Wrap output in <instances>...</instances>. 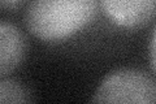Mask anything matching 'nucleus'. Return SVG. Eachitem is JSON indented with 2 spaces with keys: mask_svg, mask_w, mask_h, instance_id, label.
I'll use <instances>...</instances> for the list:
<instances>
[{
  "mask_svg": "<svg viewBox=\"0 0 156 104\" xmlns=\"http://www.w3.org/2000/svg\"><path fill=\"white\" fill-rule=\"evenodd\" d=\"M34 100L30 90L20 81L12 77L0 78V103L2 104H23Z\"/></svg>",
  "mask_w": 156,
  "mask_h": 104,
  "instance_id": "obj_5",
  "label": "nucleus"
},
{
  "mask_svg": "<svg viewBox=\"0 0 156 104\" xmlns=\"http://www.w3.org/2000/svg\"><path fill=\"white\" fill-rule=\"evenodd\" d=\"M99 0H31L25 25L31 35L56 42L90 25L98 14Z\"/></svg>",
  "mask_w": 156,
  "mask_h": 104,
  "instance_id": "obj_1",
  "label": "nucleus"
},
{
  "mask_svg": "<svg viewBox=\"0 0 156 104\" xmlns=\"http://www.w3.org/2000/svg\"><path fill=\"white\" fill-rule=\"evenodd\" d=\"M150 59H151V65H152L154 70L156 72V25L154 27L151 41H150Z\"/></svg>",
  "mask_w": 156,
  "mask_h": 104,
  "instance_id": "obj_6",
  "label": "nucleus"
},
{
  "mask_svg": "<svg viewBox=\"0 0 156 104\" xmlns=\"http://www.w3.org/2000/svg\"><path fill=\"white\" fill-rule=\"evenodd\" d=\"M22 2L23 0H0V4L3 8H14Z\"/></svg>",
  "mask_w": 156,
  "mask_h": 104,
  "instance_id": "obj_7",
  "label": "nucleus"
},
{
  "mask_svg": "<svg viewBox=\"0 0 156 104\" xmlns=\"http://www.w3.org/2000/svg\"><path fill=\"white\" fill-rule=\"evenodd\" d=\"M112 22L125 29L147 25L156 14V0H99Z\"/></svg>",
  "mask_w": 156,
  "mask_h": 104,
  "instance_id": "obj_3",
  "label": "nucleus"
},
{
  "mask_svg": "<svg viewBox=\"0 0 156 104\" xmlns=\"http://www.w3.org/2000/svg\"><path fill=\"white\" fill-rule=\"evenodd\" d=\"M26 55V39L12 22H0V78L8 77L21 65Z\"/></svg>",
  "mask_w": 156,
  "mask_h": 104,
  "instance_id": "obj_4",
  "label": "nucleus"
},
{
  "mask_svg": "<svg viewBox=\"0 0 156 104\" xmlns=\"http://www.w3.org/2000/svg\"><path fill=\"white\" fill-rule=\"evenodd\" d=\"M91 103L156 104V82L136 68H120L101 80Z\"/></svg>",
  "mask_w": 156,
  "mask_h": 104,
  "instance_id": "obj_2",
  "label": "nucleus"
}]
</instances>
